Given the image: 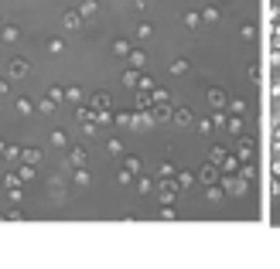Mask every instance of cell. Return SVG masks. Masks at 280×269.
I'll return each instance as SVG.
<instances>
[{
	"mask_svg": "<svg viewBox=\"0 0 280 269\" xmlns=\"http://www.w3.org/2000/svg\"><path fill=\"white\" fill-rule=\"evenodd\" d=\"M24 72H28V65H24V62H14V65H11V75H24Z\"/></svg>",
	"mask_w": 280,
	"mask_h": 269,
	"instance_id": "obj_1",
	"label": "cell"
}]
</instances>
